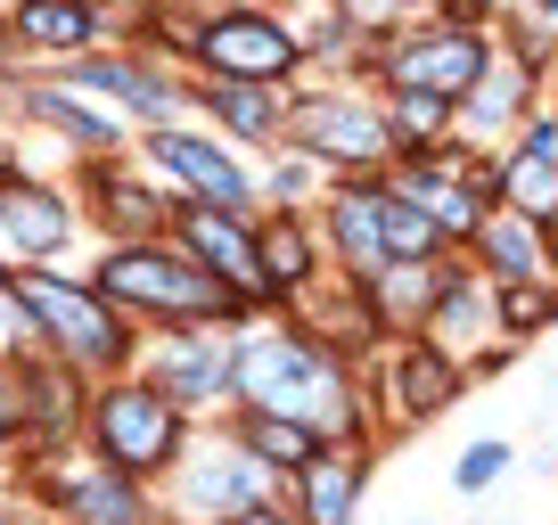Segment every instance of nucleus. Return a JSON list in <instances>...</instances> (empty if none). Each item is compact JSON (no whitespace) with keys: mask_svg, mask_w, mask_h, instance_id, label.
I'll return each mask as SVG.
<instances>
[{"mask_svg":"<svg viewBox=\"0 0 558 525\" xmlns=\"http://www.w3.org/2000/svg\"><path fill=\"white\" fill-rule=\"evenodd\" d=\"M362 25H402V17H427V0H345Z\"/></svg>","mask_w":558,"mask_h":525,"instance_id":"obj_37","label":"nucleus"},{"mask_svg":"<svg viewBox=\"0 0 558 525\" xmlns=\"http://www.w3.org/2000/svg\"><path fill=\"white\" fill-rule=\"evenodd\" d=\"M493 329V280L485 271H469L460 255H444V288H436V313H427V329L436 345H476V337Z\"/></svg>","mask_w":558,"mask_h":525,"instance_id":"obj_26","label":"nucleus"},{"mask_svg":"<svg viewBox=\"0 0 558 525\" xmlns=\"http://www.w3.org/2000/svg\"><path fill=\"white\" fill-rule=\"evenodd\" d=\"M58 74L74 90H90V99H107L116 115H132L140 132L148 123H190V66L165 50H116V41H99V50L66 58Z\"/></svg>","mask_w":558,"mask_h":525,"instance_id":"obj_9","label":"nucleus"},{"mask_svg":"<svg viewBox=\"0 0 558 525\" xmlns=\"http://www.w3.org/2000/svg\"><path fill=\"white\" fill-rule=\"evenodd\" d=\"M34 436V394H25V362L17 353H0V443Z\"/></svg>","mask_w":558,"mask_h":525,"instance_id":"obj_33","label":"nucleus"},{"mask_svg":"<svg viewBox=\"0 0 558 525\" xmlns=\"http://www.w3.org/2000/svg\"><path fill=\"white\" fill-rule=\"evenodd\" d=\"M518 148H525V157H542V164H558V99H542L534 115L518 123Z\"/></svg>","mask_w":558,"mask_h":525,"instance_id":"obj_36","label":"nucleus"},{"mask_svg":"<svg viewBox=\"0 0 558 525\" xmlns=\"http://www.w3.org/2000/svg\"><path fill=\"white\" fill-rule=\"evenodd\" d=\"M132 148H140V164H148L173 197H206V206L263 213V173L246 164V148L222 141V132H197V123H148Z\"/></svg>","mask_w":558,"mask_h":525,"instance_id":"obj_7","label":"nucleus"},{"mask_svg":"<svg viewBox=\"0 0 558 525\" xmlns=\"http://www.w3.org/2000/svg\"><path fill=\"white\" fill-rule=\"evenodd\" d=\"M17 58H25V50H17V34H9V9H0V90H9V83H17V74H25Z\"/></svg>","mask_w":558,"mask_h":525,"instance_id":"obj_39","label":"nucleus"},{"mask_svg":"<svg viewBox=\"0 0 558 525\" xmlns=\"http://www.w3.org/2000/svg\"><path fill=\"white\" fill-rule=\"evenodd\" d=\"M534 17H550V25H558V0H534Z\"/></svg>","mask_w":558,"mask_h":525,"instance_id":"obj_40","label":"nucleus"},{"mask_svg":"<svg viewBox=\"0 0 558 525\" xmlns=\"http://www.w3.org/2000/svg\"><path fill=\"white\" fill-rule=\"evenodd\" d=\"M493 41L501 34H476V25H444V17H402L395 25V50L378 66V90H436V99H469V83L485 74Z\"/></svg>","mask_w":558,"mask_h":525,"instance_id":"obj_10","label":"nucleus"},{"mask_svg":"<svg viewBox=\"0 0 558 525\" xmlns=\"http://www.w3.org/2000/svg\"><path fill=\"white\" fill-rule=\"evenodd\" d=\"M288 148L329 173H395V123L378 83H296L288 90Z\"/></svg>","mask_w":558,"mask_h":525,"instance_id":"obj_5","label":"nucleus"},{"mask_svg":"<svg viewBox=\"0 0 558 525\" xmlns=\"http://www.w3.org/2000/svg\"><path fill=\"white\" fill-rule=\"evenodd\" d=\"M378 197H386V173H329V190L313 197V222H320V246H329V262L345 271L353 288H369L386 271V213H378Z\"/></svg>","mask_w":558,"mask_h":525,"instance_id":"obj_14","label":"nucleus"},{"mask_svg":"<svg viewBox=\"0 0 558 525\" xmlns=\"http://www.w3.org/2000/svg\"><path fill=\"white\" fill-rule=\"evenodd\" d=\"M460 378L469 369L452 362V345H436V337H395V353H386V394H395V419L418 427V419H436V411L460 403Z\"/></svg>","mask_w":558,"mask_h":525,"instance_id":"obj_22","label":"nucleus"},{"mask_svg":"<svg viewBox=\"0 0 558 525\" xmlns=\"http://www.w3.org/2000/svg\"><path fill=\"white\" fill-rule=\"evenodd\" d=\"M230 337L239 329H214V320H190V329H165L148 345V378L173 394L181 411H206L230 403Z\"/></svg>","mask_w":558,"mask_h":525,"instance_id":"obj_20","label":"nucleus"},{"mask_svg":"<svg viewBox=\"0 0 558 525\" xmlns=\"http://www.w3.org/2000/svg\"><path fill=\"white\" fill-rule=\"evenodd\" d=\"M378 213H386V255H395V262H436V255H452V246H444V230L427 222V213H418L411 197L395 190V181H386Z\"/></svg>","mask_w":558,"mask_h":525,"instance_id":"obj_30","label":"nucleus"},{"mask_svg":"<svg viewBox=\"0 0 558 525\" xmlns=\"http://www.w3.org/2000/svg\"><path fill=\"white\" fill-rule=\"evenodd\" d=\"M320 190H329V164H313L304 148L279 141V157L263 164V206H313Z\"/></svg>","mask_w":558,"mask_h":525,"instance_id":"obj_31","label":"nucleus"},{"mask_svg":"<svg viewBox=\"0 0 558 525\" xmlns=\"http://www.w3.org/2000/svg\"><path fill=\"white\" fill-rule=\"evenodd\" d=\"M427 17H444V25H476V34H501L509 0H427Z\"/></svg>","mask_w":558,"mask_h":525,"instance_id":"obj_35","label":"nucleus"},{"mask_svg":"<svg viewBox=\"0 0 558 525\" xmlns=\"http://www.w3.org/2000/svg\"><path fill=\"white\" fill-rule=\"evenodd\" d=\"M34 492L66 525H157V509H148V485H140V476L107 468L99 452H66V443H58V468H34Z\"/></svg>","mask_w":558,"mask_h":525,"instance_id":"obj_13","label":"nucleus"},{"mask_svg":"<svg viewBox=\"0 0 558 525\" xmlns=\"http://www.w3.org/2000/svg\"><path fill=\"white\" fill-rule=\"evenodd\" d=\"M0 525H25V517H17V509H0Z\"/></svg>","mask_w":558,"mask_h":525,"instance_id":"obj_41","label":"nucleus"},{"mask_svg":"<svg viewBox=\"0 0 558 525\" xmlns=\"http://www.w3.org/2000/svg\"><path fill=\"white\" fill-rule=\"evenodd\" d=\"M173 230L214 280L246 304V313H271V288H263V239H255V213L239 206H206V197H173Z\"/></svg>","mask_w":558,"mask_h":525,"instance_id":"obj_12","label":"nucleus"},{"mask_svg":"<svg viewBox=\"0 0 558 525\" xmlns=\"http://www.w3.org/2000/svg\"><path fill=\"white\" fill-rule=\"evenodd\" d=\"M9 173H17V164H9V157H0V181H9Z\"/></svg>","mask_w":558,"mask_h":525,"instance_id":"obj_42","label":"nucleus"},{"mask_svg":"<svg viewBox=\"0 0 558 525\" xmlns=\"http://www.w3.org/2000/svg\"><path fill=\"white\" fill-rule=\"evenodd\" d=\"M181 66L190 74H230V83H271V90H296V74L313 66L296 41V25L263 9V0H222L206 17L181 25Z\"/></svg>","mask_w":558,"mask_h":525,"instance_id":"obj_6","label":"nucleus"},{"mask_svg":"<svg viewBox=\"0 0 558 525\" xmlns=\"http://www.w3.org/2000/svg\"><path fill=\"white\" fill-rule=\"evenodd\" d=\"M74 197L90 206L99 239H157V230L173 222V190L148 181V164H123V157H83Z\"/></svg>","mask_w":558,"mask_h":525,"instance_id":"obj_16","label":"nucleus"},{"mask_svg":"<svg viewBox=\"0 0 558 525\" xmlns=\"http://www.w3.org/2000/svg\"><path fill=\"white\" fill-rule=\"evenodd\" d=\"M90 288H99L107 304H123L132 320H165V329H190V320L239 329L246 320V304L214 280L173 230H157V239H107L99 262H90Z\"/></svg>","mask_w":558,"mask_h":525,"instance_id":"obj_2","label":"nucleus"},{"mask_svg":"<svg viewBox=\"0 0 558 525\" xmlns=\"http://www.w3.org/2000/svg\"><path fill=\"white\" fill-rule=\"evenodd\" d=\"M230 436H239V443H246V452H255V460H263L271 476H296L304 460H313L320 443H329L320 427L288 419V411H239V419H230Z\"/></svg>","mask_w":558,"mask_h":525,"instance_id":"obj_27","label":"nucleus"},{"mask_svg":"<svg viewBox=\"0 0 558 525\" xmlns=\"http://www.w3.org/2000/svg\"><path fill=\"white\" fill-rule=\"evenodd\" d=\"M469 255H476V271H485L493 288L501 280H558V230L534 222V213H518V206H493L485 222H476Z\"/></svg>","mask_w":558,"mask_h":525,"instance_id":"obj_23","label":"nucleus"},{"mask_svg":"<svg viewBox=\"0 0 558 525\" xmlns=\"http://www.w3.org/2000/svg\"><path fill=\"white\" fill-rule=\"evenodd\" d=\"M0 280H9V296H17V313L34 320L41 345L66 353V362H74V369H90V378H116V369L140 353L132 313H123V304H107L90 280L41 271V262H0Z\"/></svg>","mask_w":558,"mask_h":525,"instance_id":"obj_3","label":"nucleus"},{"mask_svg":"<svg viewBox=\"0 0 558 525\" xmlns=\"http://www.w3.org/2000/svg\"><path fill=\"white\" fill-rule=\"evenodd\" d=\"M9 34L25 58H83L107 41V0H9Z\"/></svg>","mask_w":558,"mask_h":525,"instance_id":"obj_25","label":"nucleus"},{"mask_svg":"<svg viewBox=\"0 0 558 525\" xmlns=\"http://www.w3.org/2000/svg\"><path fill=\"white\" fill-rule=\"evenodd\" d=\"M255 501H271V468H263L239 436L190 443V452L173 460V509L181 517L222 525V517H239V509H255Z\"/></svg>","mask_w":558,"mask_h":525,"instance_id":"obj_15","label":"nucleus"},{"mask_svg":"<svg viewBox=\"0 0 558 525\" xmlns=\"http://www.w3.org/2000/svg\"><path fill=\"white\" fill-rule=\"evenodd\" d=\"M255 239H263V288H271V313H304V304L320 296V271H329V246H320L313 206H263Z\"/></svg>","mask_w":558,"mask_h":525,"instance_id":"obj_17","label":"nucleus"},{"mask_svg":"<svg viewBox=\"0 0 558 525\" xmlns=\"http://www.w3.org/2000/svg\"><path fill=\"white\" fill-rule=\"evenodd\" d=\"M83 443L107 460V468H123V476H140V485H148V476H173V460L190 452V411H181L157 378L116 369V378L90 386Z\"/></svg>","mask_w":558,"mask_h":525,"instance_id":"obj_4","label":"nucleus"},{"mask_svg":"<svg viewBox=\"0 0 558 525\" xmlns=\"http://www.w3.org/2000/svg\"><path fill=\"white\" fill-rule=\"evenodd\" d=\"M230 403L239 411H288V419L320 427L329 443H362V394L337 345L313 329H255L230 337Z\"/></svg>","mask_w":558,"mask_h":525,"instance_id":"obj_1","label":"nucleus"},{"mask_svg":"<svg viewBox=\"0 0 558 525\" xmlns=\"http://www.w3.org/2000/svg\"><path fill=\"white\" fill-rule=\"evenodd\" d=\"M550 99V74L542 66H525L509 41H493V58H485V74L469 83V99H460V141H476V148H501V132L518 141V123L534 115V107Z\"/></svg>","mask_w":558,"mask_h":525,"instance_id":"obj_18","label":"nucleus"},{"mask_svg":"<svg viewBox=\"0 0 558 525\" xmlns=\"http://www.w3.org/2000/svg\"><path fill=\"white\" fill-rule=\"evenodd\" d=\"M190 115L222 132L230 148H279L288 141V90L230 83V74H190Z\"/></svg>","mask_w":558,"mask_h":525,"instance_id":"obj_21","label":"nucleus"},{"mask_svg":"<svg viewBox=\"0 0 558 525\" xmlns=\"http://www.w3.org/2000/svg\"><path fill=\"white\" fill-rule=\"evenodd\" d=\"M74 222H83V197H74L66 181H41V173H25V164L0 181V239H9V255H17V262L66 255Z\"/></svg>","mask_w":558,"mask_h":525,"instance_id":"obj_19","label":"nucleus"},{"mask_svg":"<svg viewBox=\"0 0 558 525\" xmlns=\"http://www.w3.org/2000/svg\"><path fill=\"white\" fill-rule=\"evenodd\" d=\"M509 460H518V452H509V443H501V436H485V443H469V452H460V468H452V485H460V492H485V485H493V476H501V468H509Z\"/></svg>","mask_w":558,"mask_h":525,"instance_id":"obj_34","label":"nucleus"},{"mask_svg":"<svg viewBox=\"0 0 558 525\" xmlns=\"http://www.w3.org/2000/svg\"><path fill=\"white\" fill-rule=\"evenodd\" d=\"M550 313H558V280H501V288H493V329L534 337Z\"/></svg>","mask_w":558,"mask_h":525,"instance_id":"obj_32","label":"nucleus"},{"mask_svg":"<svg viewBox=\"0 0 558 525\" xmlns=\"http://www.w3.org/2000/svg\"><path fill=\"white\" fill-rule=\"evenodd\" d=\"M493 206H518V213H534V222L558 230V164L525 157L518 141L493 148Z\"/></svg>","mask_w":558,"mask_h":525,"instance_id":"obj_28","label":"nucleus"},{"mask_svg":"<svg viewBox=\"0 0 558 525\" xmlns=\"http://www.w3.org/2000/svg\"><path fill=\"white\" fill-rule=\"evenodd\" d=\"M9 115L34 123V132H50V141H66L74 157H123V148L140 141V123H132V115H116L107 99L74 90L58 66H50V74L25 66L17 83H9Z\"/></svg>","mask_w":558,"mask_h":525,"instance_id":"obj_11","label":"nucleus"},{"mask_svg":"<svg viewBox=\"0 0 558 525\" xmlns=\"http://www.w3.org/2000/svg\"><path fill=\"white\" fill-rule=\"evenodd\" d=\"M386 181H395V190L444 230V246H460V255H469L476 222L493 213V148L460 141V132L444 148H427V157H395V173H386Z\"/></svg>","mask_w":558,"mask_h":525,"instance_id":"obj_8","label":"nucleus"},{"mask_svg":"<svg viewBox=\"0 0 558 525\" xmlns=\"http://www.w3.org/2000/svg\"><path fill=\"white\" fill-rule=\"evenodd\" d=\"M222 525H304V517L279 509V501H255V509H239V517H222Z\"/></svg>","mask_w":558,"mask_h":525,"instance_id":"obj_38","label":"nucleus"},{"mask_svg":"<svg viewBox=\"0 0 558 525\" xmlns=\"http://www.w3.org/2000/svg\"><path fill=\"white\" fill-rule=\"evenodd\" d=\"M288 485H296L304 525H353V509H362V492H369V443H320Z\"/></svg>","mask_w":558,"mask_h":525,"instance_id":"obj_24","label":"nucleus"},{"mask_svg":"<svg viewBox=\"0 0 558 525\" xmlns=\"http://www.w3.org/2000/svg\"><path fill=\"white\" fill-rule=\"evenodd\" d=\"M386 99V123H395V157H427L460 132V107L436 99V90H378Z\"/></svg>","mask_w":558,"mask_h":525,"instance_id":"obj_29","label":"nucleus"}]
</instances>
